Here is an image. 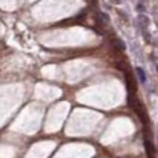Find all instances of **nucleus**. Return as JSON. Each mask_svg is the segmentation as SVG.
Segmentation results:
<instances>
[{"label":"nucleus","mask_w":158,"mask_h":158,"mask_svg":"<svg viewBox=\"0 0 158 158\" xmlns=\"http://www.w3.org/2000/svg\"><path fill=\"white\" fill-rule=\"evenodd\" d=\"M138 23H139V27H141V29H147L148 25H149V19H148V16H145V15H139L138 16Z\"/></svg>","instance_id":"1"},{"label":"nucleus","mask_w":158,"mask_h":158,"mask_svg":"<svg viewBox=\"0 0 158 158\" xmlns=\"http://www.w3.org/2000/svg\"><path fill=\"white\" fill-rule=\"evenodd\" d=\"M136 75H138V78H139V81H141L142 84L147 81V75H145V72H143L142 68H136Z\"/></svg>","instance_id":"2"},{"label":"nucleus","mask_w":158,"mask_h":158,"mask_svg":"<svg viewBox=\"0 0 158 158\" xmlns=\"http://www.w3.org/2000/svg\"><path fill=\"white\" fill-rule=\"evenodd\" d=\"M114 44L117 45V47H118V50H120V51H124V48H126V45H124V43L122 41V40H118V38L114 40Z\"/></svg>","instance_id":"3"},{"label":"nucleus","mask_w":158,"mask_h":158,"mask_svg":"<svg viewBox=\"0 0 158 158\" xmlns=\"http://www.w3.org/2000/svg\"><path fill=\"white\" fill-rule=\"evenodd\" d=\"M118 15H120V16L123 18V19H127V15H126V13H123L122 10H118Z\"/></svg>","instance_id":"4"},{"label":"nucleus","mask_w":158,"mask_h":158,"mask_svg":"<svg viewBox=\"0 0 158 158\" xmlns=\"http://www.w3.org/2000/svg\"><path fill=\"white\" fill-rule=\"evenodd\" d=\"M138 10H139V12H143V10H145L143 5H138Z\"/></svg>","instance_id":"5"},{"label":"nucleus","mask_w":158,"mask_h":158,"mask_svg":"<svg viewBox=\"0 0 158 158\" xmlns=\"http://www.w3.org/2000/svg\"><path fill=\"white\" fill-rule=\"evenodd\" d=\"M110 2H113L114 5H120L122 3V0H110Z\"/></svg>","instance_id":"6"}]
</instances>
